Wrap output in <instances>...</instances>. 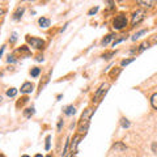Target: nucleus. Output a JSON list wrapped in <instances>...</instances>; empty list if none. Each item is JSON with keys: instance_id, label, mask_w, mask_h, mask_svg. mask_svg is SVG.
<instances>
[{"instance_id": "nucleus-1", "label": "nucleus", "mask_w": 157, "mask_h": 157, "mask_svg": "<svg viewBox=\"0 0 157 157\" xmlns=\"http://www.w3.org/2000/svg\"><path fill=\"white\" fill-rule=\"evenodd\" d=\"M93 113H94V109L88 108L86 110H84L83 115L80 118V122H79V132H85L88 127H89V119L92 118Z\"/></svg>"}, {"instance_id": "nucleus-2", "label": "nucleus", "mask_w": 157, "mask_h": 157, "mask_svg": "<svg viewBox=\"0 0 157 157\" xmlns=\"http://www.w3.org/2000/svg\"><path fill=\"white\" fill-rule=\"evenodd\" d=\"M127 26V19L124 17L123 15H119L118 17H115L114 20V29L117 30H120V29H123Z\"/></svg>"}, {"instance_id": "nucleus-3", "label": "nucleus", "mask_w": 157, "mask_h": 157, "mask_svg": "<svg viewBox=\"0 0 157 157\" xmlns=\"http://www.w3.org/2000/svg\"><path fill=\"white\" fill-rule=\"evenodd\" d=\"M28 42L31 47H35L38 50L43 49V46H45V42L42 39H39V38H28Z\"/></svg>"}, {"instance_id": "nucleus-4", "label": "nucleus", "mask_w": 157, "mask_h": 157, "mask_svg": "<svg viewBox=\"0 0 157 157\" xmlns=\"http://www.w3.org/2000/svg\"><path fill=\"white\" fill-rule=\"evenodd\" d=\"M143 19H144V12H143V11H138V12H135L134 13V16H132V25L139 24Z\"/></svg>"}, {"instance_id": "nucleus-5", "label": "nucleus", "mask_w": 157, "mask_h": 157, "mask_svg": "<svg viewBox=\"0 0 157 157\" xmlns=\"http://www.w3.org/2000/svg\"><path fill=\"white\" fill-rule=\"evenodd\" d=\"M106 88H109V84H102V85L98 88V90L96 92L94 97H93V101H98V98L102 96V93L106 92Z\"/></svg>"}, {"instance_id": "nucleus-6", "label": "nucleus", "mask_w": 157, "mask_h": 157, "mask_svg": "<svg viewBox=\"0 0 157 157\" xmlns=\"http://www.w3.org/2000/svg\"><path fill=\"white\" fill-rule=\"evenodd\" d=\"M80 139H81L80 135H76V136L73 138V140H72V143H71V151H72V154L76 153V151H77V145H79V143H80Z\"/></svg>"}, {"instance_id": "nucleus-7", "label": "nucleus", "mask_w": 157, "mask_h": 157, "mask_svg": "<svg viewBox=\"0 0 157 157\" xmlns=\"http://www.w3.org/2000/svg\"><path fill=\"white\" fill-rule=\"evenodd\" d=\"M33 84L31 83H24V85L21 86V93H31L33 92Z\"/></svg>"}, {"instance_id": "nucleus-8", "label": "nucleus", "mask_w": 157, "mask_h": 157, "mask_svg": "<svg viewBox=\"0 0 157 157\" xmlns=\"http://www.w3.org/2000/svg\"><path fill=\"white\" fill-rule=\"evenodd\" d=\"M38 22H39L41 28H49V26H50V20L49 19H45V17H41Z\"/></svg>"}, {"instance_id": "nucleus-9", "label": "nucleus", "mask_w": 157, "mask_h": 157, "mask_svg": "<svg viewBox=\"0 0 157 157\" xmlns=\"http://www.w3.org/2000/svg\"><path fill=\"white\" fill-rule=\"evenodd\" d=\"M24 11H25V8H21V7H20L19 9L15 12V15H13V19H15V20H20V19H21V16H22V13H24Z\"/></svg>"}, {"instance_id": "nucleus-10", "label": "nucleus", "mask_w": 157, "mask_h": 157, "mask_svg": "<svg viewBox=\"0 0 157 157\" xmlns=\"http://www.w3.org/2000/svg\"><path fill=\"white\" fill-rule=\"evenodd\" d=\"M64 113H65V115H72L76 113V108H75V106H68L64 110Z\"/></svg>"}, {"instance_id": "nucleus-11", "label": "nucleus", "mask_w": 157, "mask_h": 157, "mask_svg": "<svg viewBox=\"0 0 157 157\" xmlns=\"http://www.w3.org/2000/svg\"><path fill=\"white\" fill-rule=\"evenodd\" d=\"M16 94H17V89L16 88H11V89L7 90V96L8 97H15Z\"/></svg>"}, {"instance_id": "nucleus-12", "label": "nucleus", "mask_w": 157, "mask_h": 157, "mask_svg": "<svg viewBox=\"0 0 157 157\" xmlns=\"http://www.w3.org/2000/svg\"><path fill=\"white\" fill-rule=\"evenodd\" d=\"M39 73H41V69H39V68H37V67L33 68V69L30 71V75L33 77H38V76H39Z\"/></svg>"}, {"instance_id": "nucleus-13", "label": "nucleus", "mask_w": 157, "mask_h": 157, "mask_svg": "<svg viewBox=\"0 0 157 157\" xmlns=\"http://www.w3.org/2000/svg\"><path fill=\"white\" fill-rule=\"evenodd\" d=\"M113 37H114V35H111V34H109V35H108V37H106V38H104V39H102V46H106V45H108V43L109 42H110V41L111 39H113Z\"/></svg>"}, {"instance_id": "nucleus-14", "label": "nucleus", "mask_w": 157, "mask_h": 157, "mask_svg": "<svg viewBox=\"0 0 157 157\" xmlns=\"http://www.w3.org/2000/svg\"><path fill=\"white\" fill-rule=\"evenodd\" d=\"M151 104H152V108L157 109V93L156 94L152 96V98H151Z\"/></svg>"}, {"instance_id": "nucleus-15", "label": "nucleus", "mask_w": 157, "mask_h": 157, "mask_svg": "<svg viewBox=\"0 0 157 157\" xmlns=\"http://www.w3.org/2000/svg\"><path fill=\"white\" fill-rule=\"evenodd\" d=\"M139 4H140V5H144V7H151L152 4H153V1H151V0H148V1L140 0V1H139Z\"/></svg>"}, {"instance_id": "nucleus-16", "label": "nucleus", "mask_w": 157, "mask_h": 157, "mask_svg": "<svg viewBox=\"0 0 157 157\" xmlns=\"http://www.w3.org/2000/svg\"><path fill=\"white\" fill-rule=\"evenodd\" d=\"M120 124H122V127H124V128H128L130 127V122L127 119H122L120 120Z\"/></svg>"}, {"instance_id": "nucleus-17", "label": "nucleus", "mask_w": 157, "mask_h": 157, "mask_svg": "<svg viewBox=\"0 0 157 157\" xmlns=\"http://www.w3.org/2000/svg\"><path fill=\"white\" fill-rule=\"evenodd\" d=\"M114 149H120V151H124V149H126V147H124L123 144H120V143H118L117 145H114Z\"/></svg>"}, {"instance_id": "nucleus-18", "label": "nucleus", "mask_w": 157, "mask_h": 157, "mask_svg": "<svg viewBox=\"0 0 157 157\" xmlns=\"http://www.w3.org/2000/svg\"><path fill=\"white\" fill-rule=\"evenodd\" d=\"M34 113V109L31 108V109H26V111H25V115L26 117H30V114H33Z\"/></svg>"}, {"instance_id": "nucleus-19", "label": "nucleus", "mask_w": 157, "mask_h": 157, "mask_svg": "<svg viewBox=\"0 0 157 157\" xmlns=\"http://www.w3.org/2000/svg\"><path fill=\"white\" fill-rule=\"evenodd\" d=\"M134 59H127V60H123V62L120 63V65H122V67H123V65H127V64H130V63L132 62Z\"/></svg>"}, {"instance_id": "nucleus-20", "label": "nucleus", "mask_w": 157, "mask_h": 157, "mask_svg": "<svg viewBox=\"0 0 157 157\" xmlns=\"http://www.w3.org/2000/svg\"><path fill=\"white\" fill-rule=\"evenodd\" d=\"M50 140H51V138L47 136V138H46V151H49V149H50Z\"/></svg>"}, {"instance_id": "nucleus-21", "label": "nucleus", "mask_w": 157, "mask_h": 157, "mask_svg": "<svg viewBox=\"0 0 157 157\" xmlns=\"http://www.w3.org/2000/svg\"><path fill=\"white\" fill-rule=\"evenodd\" d=\"M148 46H149V45H148V43H143L142 46H140V49H139V51H143V50L148 49Z\"/></svg>"}, {"instance_id": "nucleus-22", "label": "nucleus", "mask_w": 157, "mask_h": 157, "mask_svg": "<svg viewBox=\"0 0 157 157\" xmlns=\"http://www.w3.org/2000/svg\"><path fill=\"white\" fill-rule=\"evenodd\" d=\"M152 151L157 154V143H152Z\"/></svg>"}, {"instance_id": "nucleus-23", "label": "nucleus", "mask_w": 157, "mask_h": 157, "mask_svg": "<svg viewBox=\"0 0 157 157\" xmlns=\"http://www.w3.org/2000/svg\"><path fill=\"white\" fill-rule=\"evenodd\" d=\"M144 33H145V31H144V30H142V31H139V33H138V34H135V35H134V37H132V39H134V41H135V39H136V38H138V37H139V35H142V34H144Z\"/></svg>"}, {"instance_id": "nucleus-24", "label": "nucleus", "mask_w": 157, "mask_h": 157, "mask_svg": "<svg viewBox=\"0 0 157 157\" xmlns=\"http://www.w3.org/2000/svg\"><path fill=\"white\" fill-rule=\"evenodd\" d=\"M7 62H8V63H15V62H16V59L13 58V56H8V59H7Z\"/></svg>"}, {"instance_id": "nucleus-25", "label": "nucleus", "mask_w": 157, "mask_h": 157, "mask_svg": "<svg viewBox=\"0 0 157 157\" xmlns=\"http://www.w3.org/2000/svg\"><path fill=\"white\" fill-rule=\"evenodd\" d=\"M97 11H98V8H92V9L89 11V15H93V13H96Z\"/></svg>"}, {"instance_id": "nucleus-26", "label": "nucleus", "mask_w": 157, "mask_h": 157, "mask_svg": "<svg viewBox=\"0 0 157 157\" xmlns=\"http://www.w3.org/2000/svg\"><path fill=\"white\" fill-rule=\"evenodd\" d=\"M3 15H4V9L0 7V20H1V17H3Z\"/></svg>"}, {"instance_id": "nucleus-27", "label": "nucleus", "mask_w": 157, "mask_h": 157, "mask_svg": "<svg viewBox=\"0 0 157 157\" xmlns=\"http://www.w3.org/2000/svg\"><path fill=\"white\" fill-rule=\"evenodd\" d=\"M4 50H5V46H3V47H1V49H0V58H1V55H3Z\"/></svg>"}, {"instance_id": "nucleus-28", "label": "nucleus", "mask_w": 157, "mask_h": 157, "mask_svg": "<svg viewBox=\"0 0 157 157\" xmlns=\"http://www.w3.org/2000/svg\"><path fill=\"white\" fill-rule=\"evenodd\" d=\"M37 60H38V62H43V56L38 55V56H37Z\"/></svg>"}, {"instance_id": "nucleus-29", "label": "nucleus", "mask_w": 157, "mask_h": 157, "mask_svg": "<svg viewBox=\"0 0 157 157\" xmlns=\"http://www.w3.org/2000/svg\"><path fill=\"white\" fill-rule=\"evenodd\" d=\"M16 41V33H13L12 34V42H15Z\"/></svg>"}, {"instance_id": "nucleus-30", "label": "nucleus", "mask_w": 157, "mask_h": 157, "mask_svg": "<svg viewBox=\"0 0 157 157\" xmlns=\"http://www.w3.org/2000/svg\"><path fill=\"white\" fill-rule=\"evenodd\" d=\"M34 157H43V156H42V154H39V153H38V154H35V156H34Z\"/></svg>"}, {"instance_id": "nucleus-31", "label": "nucleus", "mask_w": 157, "mask_h": 157, "mask_svg": "<svg viewBox=\"0 0 157 157\" xmlns=\"http://www.w3.org/2000/svg\"><path fill=\"white\" fill-rule=\"evenodd\" d=\"M21 157H30V156H28V154H24V156H21Z\"/></svg>"}, {"instance_id": "nucleus-32", "label": "nucleus", "mask_w": 157, "mask_h": 157, "mask_svg": "<svg viewBox=\"0 0 157 157\" xmlns=\"http://www.w3.org/2000/svg\"><path fill=\"white\" fill-rule=\"evenodd\" d=\"M1 100H3V97H1V96H0V102H1Z\"/></svg>"}, {"instance_id": "nucleus-33", "label": "nucleus", "mask_w": 157, "mask_h": 157, "mask_svg": "<svg viewBox=\"0 0 157 157\" xmlns=\"http://www.w3.org/2000/svg\"><path fill=\"white\" fill-rule=\"evenodd\" d=\"M67 157H73V154H71V156H67Z\"/></svg>"}, {"instance_id": "nucleus-34", "label": "nucleus", "mask_w": 157, "mask_h": 157, "mask_svg": "<svg viewBox=\"0 0 157 157\" xmlns=\"http://www.w3.org/2000/svg\"><path fill=\"white\" fill-rule=\"evenodd\" d=\"M47 157H52V156H51V154H49V156H47Z\"/></svg>"}]
</instances>
